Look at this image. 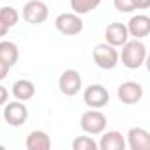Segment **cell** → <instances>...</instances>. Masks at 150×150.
<instances>
[{
  "label": "cell",
  "mask_w": 150,
  "mask_h": 150,
  "mask_svg": "<svg viewBox=\"0 0 150 150\" xmlns=\"http://www.w3.org/2000/svg\"><path fill=\"white\" fill-rule=\"evenodd\" d=\"M118 60H122V65H125L127 69H139L146 60V46L141 39H131L122 44Z\"/></svg>",
  "instance_id": "obj_1"
},
{
  "label": "cell",
  "mask_w": 150,
  "mask_h": 150,
  "mask_svg": "<svg viewBox=\"0 0 150 150\" xmlns=\"http://www.w3.org/2000/svg\"><path fill=\"white\" fill-rule=\"evenodd\" d=\"M106 125H108V118L97 108H92V110L85 111L81 115V118H80L81 131L87 132V134H92V136H97L103 131H106Z\"/></svg>",
  "instance_id": "obj_2"
},
{
  "label": "cell",
  "mask_w": 150,
  "mask_h": 150,
  "mask_svg": "<svg viewBox=\"0 0 150 150\" xmlns=\"http://www.w3.org/2000/svg\"><path fill=\"white\" fill-rule=\"evenodd\" d=\"M92 57H94V62L104 71H111L118 64V51L115 46H111L108 42L97 44L92 51Z\"/></svg>",
  "instance_id": "obj_3"
},
{
  "label": "cell",
  "mask_w": 150,
  "mask_h": 150,
  "mask_svg": "<svg viewBox=\"0 0 150 150\" xmlns=\"http://www.w3.org/2000/svg\"><path fill=\"white\" fill-rule=\"evenodd\" d=\"M55 27L64 35H78L83 32V20L76 13H62L55 18Z\"/></svg>",
  "instance_id": "obj_4"
},
{
  "label": "cell",
  "mask_w": 150,
  "mask_h": 150,
  "mask_svg": "<svg viewBox=\"0 0 150 150\" xmlns=\"http://www.w3.org/2000/svg\"><path fill=\"white\" fill-rule=\"evenodd\" d=\"M4 120L11 127H20L28 120V108L23 101H7L4 104Z\"/></svg>",
  "instance_id": "obj_5"
},
{
  "label": "cell",
  "mask_w": 150,
  "mask_h": 150,
  "mask_svg": "<svg viewBox=\"0 0 150 150\" xmlns=\"http://www.w3.org/2000/svg\"><path fill=\"white\" fill-rule=\"evenodd\" d=\"M81 85H83L81 74H80L76 69H65V71L60 74V78H58V90H60L64 96H69V97L80 94Z\"/></svg>",
  "instance_id": "obj_6"
},
{
  "label": "cell",
  "mask_w": 150,
  "mask_h": 150,
  "mask_svg": "<svg viewBox=\"0 0 150 150\" xmlns=\"http://www.w3.org/2000/svg\"><path fill=\"white\" fill-rule=\"evenodd\" d=\"M50 9L42 0H28L23 6V20L30 25H41L48 20Z\"/></svg>",
  "instance_id": "obj_7"
},
{
  "label": "cell",
  "mask_w": 150,
  "mask_h": 150,
  "mask_svg": "<svg viewBox=\"0 0 150 150\" xmlns=\"http://www.w3.org/2000/svg\"><path fill=\"white\" fill-rule=\"evenodd\" d=\"M83 103L88 108H103L110 103V92L104 85L94 83L83 90Z\"/></svg>",
  "instance_id": "obj_8"
},
{
  "label": "cell",
  "mask_w": 150,
  "mask_h": 150,
  "mask_svg": "<svg viewBox=\"0 0 150 150\" xmlns=\"http://www.w3.org/2000/svg\"><path fill=\"white\" fill-rule=\"evenodd\" d=\"M117 97L122 104H136L143 97V87L138 81H124L117 90Z\"/></svg>",
  "instance_id": "obj_9"
},
{
  "label": "cell",
  "mask_w": 150,
  "mask_h": 150,
  "mask_svg": "<svg viewBox=\"0 0 150 150\" xmlns=\"http://www.w3.org/2000/svg\"><path fill=\"white\" fill-rule=\"evenodd\" d=\"M104 39H106L108 44H111V46H115V48L125 44V42L129 41L127 27H125L124 23H120V21L110 23V25L106 27V30H104Z\"/></svg>",
  "instance_id": "obj_10"
},
{
  "label": "cell",
  "mask_w": 150,
  "mask_h": 150,
  "mask_svg": "<svg viewBox=\"0 0 150 150\" xmlns=\"http://www.w3.org/2000/svg\"><path fill=\"white\" fill-rule=\"evenodd\" d=\"M125 27H127V32L131 37L143 39L150 34V18L146 14H134V16H131V20Z\"/></svg>",
  "instance_id": "obj_11"
},
{
  "label": "cell",
  "mask_w": 150,
  "mask_h": 150,
  "mask_svg": "<svg viewBox=\"0 0 150 150\" xmlns=\"http://www.w3.org/2000/svg\"><path fill=\"white\" fill-rule=\"evenodd\" d=\"M127 145L131 150H150V132L143 127H131L127 132Z\"/></svg>",
  "instance_id": "obj_12"
},
{
  "label": "cell",
  "mask_w": 150,
  "mask_h": 150,
  "mask_svg": "<svg viewBox=\"0 0 150 150\" xmlns=\"http://www.w3.org/2000/svg\"><path fill=\"white\" fill-rule=\"evenodd\" d=\"M25 146H27V150H50L51 148V138L46 131L35 129V131L28 132Z\"/></svg>",
  "instance_id": "obj_13"
},
{
  "label": "cell",
  "mask_w": 150,
  "mask_h": 150,
  "mask_svg": "<svg viewBox=\"0 0 150 150\" xmlns=\"http://www.w3.org/2000/svg\"><path fill=\"white\" fill-rule=\"evenodd\" d=\"M101 141L97 143L101 150H124L125 148V138L118 131H103Z\"/></svg>",
  "instance_id": "obj_14"
},
{
  "label": "cell",
  "mask_w": 150,
  "mask_h": 150,
  "mask_svg": "<svg viewBox=\"0 0 150 150\" xmlns=\"http://www.w3.org/2000/svg\"><path fill=\"white\" fill-rule=\"evenodd\" d=\"M11 94L14 96V99L27 103V101H30V99L34 97V94H35V85H34L30 80H18V81L13 85Z\"/></svg>",
  "instance_id": "obj_15"
},
{
  "label": "cell",
  "mask_w": 150,
  "mask_h": 150,
  "mask_svg": "<svg viewBox=\"0 0 150 150\" xmlns=\"http://www.w3.org/2000/svg\"><path fill=\"white\" fill-rule=\"evenodd\" d=\"M20 58V48L13 41H0V60L6 65L13 67Z\"/></svg>",
  "instance_id": "obj_16"
},
{
  "label": "cell",
  "mask_w": 150,
  "mask_h": 150,
  "mask_svg": "<svg viewBox=\"0 0 150 150\" xmlns=\"http://www.w3.org/2000/svg\"><path fill=\"white\" fill-rule=\"evenodd\" d=\"M101 2L103 0H71V9L72 13L81 16V14H88L94 9H97Z\"/></svg>",
  "instance_id": "obj_17"
},
{
  "label": "cell",
  "mask_w": 150,
  "mask_h": 150,
  "mask_svg": "<svg viewBox=\"0 0 150 150\" xmlns=\"http://www.w3.org/2000/svg\"><path fill=\"white\" fill-rule=\"evenodd\" d=\"M99 145L90 136H76L72 139V150H97Z\"/></svg>",
  "instance_id": "obj_18"
},
{
  "label": "cell",
  "mask_w": 150,
  "mask_h": 150,
  "mask_svg": "<svg viewBox=\"0 0 150 150\" xmlns=\"http://www.w3.org/2000/svg\"><path fill=\"white\" fill-rule=\"evenodd\" d=\"M0 20H2V21H4L9 28H13V27L20 21V13H18L14 7L6 6V7L0 9Z\"/></svg>",
  "instance_id": "obj_19"
},
{
  "label": "cell",
  "mask_w": 150,
  "mask_h": 150,
  "mask_svg": "<svg viewBox=\"0 0 150 150\" xmlns=\"http://www.w3.org/2000/svg\"><path fill=\"white\" fill-rule=\"evenodd\" d=\"M113 6L118 13H132L136 11L132 6V0H113Z\"/></svg>",
  "instance_id": "obj_20"
},
{
  "label": "cell",
  "mask_w": 150,
  "mask_h": 150,
  "mask_svg": "<svg viewBox=\"0 0 150 150\" xmlns=\"http://www.w3.org/2000/svg\"><path fill=\"white\" fill-rule=\"evenodd\" d=\"M7 101H9V90L4 85H0V106H4Z\"/></svg>",
  "instance_id": "obj_21"
},
{
  "label": "cell",
  "mask_w": 150,
  "mask_h": 150,
  "mask_svg": "<svg viewBox=\"0 0 150 150\" xmlns=\"http://www.w3.org/2000/svg\"><path fill=\"white\" fill-rule=\"evenodd\" d=\"M134 9H146L150 7V0H132Z\"/></svg>",
  "instance_id": "obj_22"
},
{
  "label": "cell",
  "mask_w": 150,
  "mask_h": 150,
  "mask_svg": "<svg viewBox=\"0 0 150 150\" xmlns=\"http://www.w3.org/2000/svg\"><path fill=\"white\" fill-rule=\"evenodd\" d=\"M9 71H11V67H9V65H6L2 60H0V80H4L7 74H9Z\"/></svg>",
  "instance_id": "obj_23"
},
{
  "label": "cell",
  "mask_w": 150,
  "mask_h": 150,
  "mask_svg": "<svg viewBox=\"0 0 150 150\" xmlns=\"http://www.w3.org/2000/svg\"><path fill=\"white\" fill-rule=\"evenodd\" d=\"M9 32V27L2 21V20H0V37H6V34Z\"/></svg>",
  "instance_id": "obj_24"
}]
</instances>
